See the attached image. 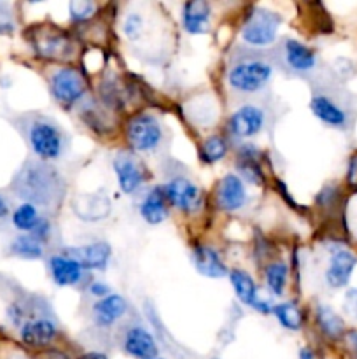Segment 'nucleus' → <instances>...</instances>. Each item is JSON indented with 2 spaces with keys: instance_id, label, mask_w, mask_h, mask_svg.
I'll use <instances>...</instances> for the list:
<instances>
[{
  "instance_id": "20",
  "label": "nucleus",
  "mask_w": 357,
  "mask_h": 359,
  "mask_svg": "<svg viewBox=\"0 0 357 359\" xmlns=\"http://www.w3.org/2000/svg\"><path fill=\"white\" fill-rule=\"evenodd\" d=\"M49 269H51L52 280L58 286H76L83 279V269L65 255L52 256L49 259Z\"/></svg>"
},
{
  "instance_id": "5",
  "label": "nucleus",
  "mask_w": 357,
  "mask_h": 359,
  "mask_svg": "<svg viewBox=\"0 0 357 359\" xmlns=\"http://www.w3.org/2000/svg\"><path fill=\"white\" fill-rule=\"evenodd\" d=\"M126 133H128V140L135 151H154L163 139L160 121L150 114H139L132 118Z\"/></svg>"
},
{
  "instance_id": "36",
  "label": "nucleus",
  "mask_w": 357,
  "mask_h": 359,
  "mask_svg": "<svg viewBox=\"0 0 357 359\" xmlns=\"http://www.w3.org/2000/svg\"><path fill=\"white\" fill-rule=\"evenodd\" d=\"M79 359H107L105 354H100V353H88L84 354V356H80Z\"/></svg>"
},
{
  "instance_id": "30",
  "label": "nucleus",
  "mask_w": 357,
  "mask_h": 359,
  "mask_svg": "<svg viewBox=\"0 0 357 359\" xmlns=\"http://www.w3.org/2000/svg\"><path fill=\"white\" fill-rule=\"evenodd\" d=\"M254 154H258L254 147H245V149L240 153L238 167H240V170L244 172V175L248 179V181L258 184L259 179H261V170H259V165L255 163Z\"/></svg>"
},
{
  "instance_id": "16",
  "label": "nucleus",
  "mask_w": 357,
  "mask_h": 359,
  "mask_svg": "<svg viewBox=\"0 0 357 359\" xmlns=\"http://www.w3.org/2000/svg\"><path fill=\"white\" fill-rule=\"evenodd\" d=\"M126 311H128V304L125 298L119 294H108L93 305L94 323L102 328H108L115 321H119L126 314Z\"/></svg>"
},
{
  "instance_id": "37",
  "label": "nucleus",
  "mask_w": 357,
  "mask_h": 359,
  "mask_svg": "<svg viewBox=\"0 0 357 359\" xmlns=\"http://www.w3.org/2000/svg\"><path fill=\"white\" fill-rule=\"evenodd\" d=\"M300 359H317V358H315V354L312 353L310 349H301Z\"/></svg>"
},
{
  "instance_id": "9",
  "label": "nucleus",
  "mask_w": 357,
  "mask_h": 359,
  "mask_svg": "<svg viewBox=\"0 0 357 359\" xmlns=\"http://www.w3.org/2000/svg\"><path fill=\"white\" fill-rule=\"evenodd\" d=\"M65 256L83 270H105L111 259V245L107 242H93L80 248H69L65 249Z\"/></svg>"
},
{
  "instance_id": "31",
  "label": "nucleus",
  "mask_w": 357,
  "mask_h": 359,
  "mask_svg": "<svg viewBox=\"0 0 357 359\" xmlns=\"http://www.w3.org/2000/svg\"><path fill=\"white\" fill-rule=\"evenodd\" d=\"M94 4L86 2V0H80V2H72L70 4V14H72L74 21H84L93 14Z\"/></svg>"
},
{
  "instance_id": "27",
  "label": "nucleus",
  "mask_w": 357,
  "mask_h": 359,
  "mask_svg": "<svg viewBox=\"0 0 357 359\" xmlns=\"http://www.w3.org/2000/svg\"><path fill=\"white\" fill-rule=\"evenodd\" d=\"M38 221H41V217H38L37 207L31 205V203L28 202H24L23 205L18 207L13 214L14 226L21 231H34L35 228H37Z\"/></svg>"
},
{
  "instance_id": "17",
  "label": "nucleus",
  "mask_w": 357,
  "mask_h": 359,
  "mask_svg": "<svg viewBox=\"0 0 357 359\" xmlns=\"http://www.w3.org/2000/svg\"><path fill=\"white\" fill-rule=\"evenodd\" d=\"M192 263L202 276L210 277V279H220L227 276V269L220 259L219 252L206 245H198L192 249Z\"/></svg>"
},
{
  "instance_id": "13",
  "label": "nucleus",
  "mask_w": 357,
  "mask_h": 359,
  "mask_svg": "<svg viewBox=\"0 0 357 359\" xmlns=\"http://www.w3.org/2000/svg\"><path fill=\"white\" fill-rule=\"evenodd\" d=\"M217 202L227 212L241 209L247 202L244 181L234 174L224 175L223 181L219 182V188H217Z\"/></svg>"
},
{
  "instance_id": "35",
  "label": "nucleus",
  "mask_w": 357,
  "mask_h": 359,
  "mask_svg": "<svg viewBox=\"0 0 357 359\" xmlns=\"http://www.w3.org/2000/svg\"><path fill=\"white\" fill-rule=\"evenodd\" d=\"M38 359H69V356L63 353H59V351H46V353L42 354Z\"/></svg>"
},
{
  "instance_id": "40",
  "label": "nucleus",
  "mask_w": 357,
  "mask_h": 359,
  "mask_svg": "<svg viewBox=\"0 0 357 359\" xmlns=\"http://www.w3.org/2000/svg\"><path fill=\"white\" fill-rule=\"evenodd\" d=\"M153 359H160V358H153Z\"/></svg>"
},
{
  "instance_id": "2",
  "label": "nucleus",
  "mask_w": 357,
  "mask_h": 359,
  "mask_svg": "<svg viewBox=\"0 0 357 359\" xmlns=\"http://www.w3.org/2000/svg\"><path fill=\"white\" fill-rule=\"evenodd\" d=\"M273 76V65L259 55L237 60L227 72V83L237 93L251 95L261 91Z\"/></svg>"
},
{
  "instance_id": "21",
  "label": "nucleus",
  "mask_w": 357,
  "mask_h": 359,
  "mask_svg": "<svg viewBox=\"0 0 357 359\" xmlns=\"http://www.w3.org/2000/svg\"><path fill=\"white\" fill-rule=\"evenodd\" d=\"M167 196L163 188H154L140 203V216L149 224H161L167 219Z\"/></svg>"
},
{
  "instance_id": "15",
  "label": "nucleus",
  "mask_w": 357,
  "mask_h": 359,
  "mask_svg": "<svg viewBox=\"0 0 357 359\" xmlns=\"http://www.w3.org/2000/svg\"><path fill=\"white\" fill-rule=\"evenodd\" d=\"M125 351L133 358L153 359L158 356V344L147 330L133 326L125 335Z\"/></svg>"
},
{
  "instance_id": "38",
  "label": "nucleus",
  "mask_w": 357,
  "mask_h": 359,
  "mask_svg": "<svg viewBox=\"0 0 357 359\" xmlns=\"http://www.w3.org/2000/svg\"><path fill=\"white\" fill-rule=\"evenodd\" d=\"M9 214V207H7V203L4 202V198H0V217L7 216Z\"/></svg>"
},
{
  "instance_id": "18",
  "label": "nucleus",
  "mask_w": 357,
  "mask_h": 359,
  "mask_svg": "<svg viewBox=\"0 0 357 359\" xmlns=\"http://www.w3.org/2000/svg\"><path fill=\"white\" fill-rule=\"evenodd\" d=\"M56 337L55 323L49 319H30L21 326V340L27 346L44 347L51 344Z\"/></svg>"
},
{
  "instance_id": "24",
  "label": "nucleus",
  "mask_w": 357,
  "mask_h": 359,
  "mask_svg": "<svg viewBox=\"0 0 357 359\" xmlns=\"http://www.w3.org/2000/svg\"><path fill=\"white\" fill-rule=\"evenodd\" d=\"M272 312L275 314V318L279 319V323L284 328L296 332V330H300L301 326H303V312H301V309L298 307L296 304H293V302L275 305Z\"/></svg>"
},
{
  "instance_id": "12",
  "label": "nucleus",
  "mask_w": 357,
  "mask_h": 359,
  "mask_svg": "<svg viewBox=\"0 0 357 359\" xmlns=\"http://www.w3.org/2000/svg\"><path fill=\"white\" fill-rule=\"evenodd\" d=\"M310 109L315 118L321 119L326 125L332 128H346L349 125V116L346 111L331 97V95L317 93L312 97Z\"/></svg>"
},
{
  "instance_id": "29",
  "label": "nucleus",
  "mask_w": 357,
  "mask_h": 359,
  "mask_svg": "<svg viewBox=\"0 0 357 359\" xmlns=\"http://www.w3.org/2000/svg\"><path fill=\"white\" fill-rule=\"evenodd\" d=\"M287 284V266L284 263H272L266 269V286L275 297H282Z\"/></svg>"
},
{
  "instance_id": "10",
  "label": "nucleus",
  "mask_w": 357,
  "mask_h": 359,
  "mask_svg": "<svg viewBox=\"0 0 357 359\" xmlns=\"http://www.w3.org/2000/svg\"><path fill=\"white\" fill-rule=\"evenodd\" d=\"M164 196L168 202L184 212H192L198 209L202 196H200V189L196 188L195 182L188 181V179H174V181L167 182L163 188Z\"/></svg>"
},
{
  "instance_id": "26",
  "label": "nucleus",
  "mask_w": 357,
  "mask_h": 359,
  "mask_svg": "<svg viewBox=\"0 0 357 359\" xmlns=\"http://www.w3.org/2000/svg\"><path fill=\"white\" fill-rule=\"evenodd\" d=\"M317 321L322 332L328 337H331V339H338L345 332V325H343L342 318L329 307H326V305H321L317 309Z\"/></svg>"
},
{
  "instance_id": "39",
  "label": "nucleus",
  "mask_w": 357,
  "mask_h": 359,
  "mask_svg": "<svg viewBox=\"0 0 357 359\" xmlns=\"http://www.w3.org/2000/svg\"><path fill=\"white\" fill-rule=\"evenodd\" d=\"M350 340H352V346H354V349H356V353H357V333L350 335Z\"/></svg>"
},
{
  "instance_id": "32",
  "label": "nucleus",
  "mask_w": 357,
  "mask_h": 359,
  "mask_svg": "<svg viewBox=\"0 0 357 359\" xmlns=\"http://www.w3.org/2000/svg\"><path fill=\"white\" fill-rule=\"evenodd\" d=\"M125 34L130 39H139L142 34V18L139 14L132 13L125 21Z\"/></svg>"
},
{
  "instance_id": "23",
  "label": "nucleus",
  "mask_w": 357,
  "mask_h": 359,
  "mask_svg": "<svg viewBox=\"0 0 357 359\" xmlns=\"http://www.w3.org/2000/svg\"><path fill=\"white\" fill-rule=\"evenodd\" d=\"M35 44H37V51L44 58H58V56L62 58V55L69 51V39L58 32H48L38 37Z\"/></svg>"
},
{
  "instance_id": "28",
  "label": "nucleus",
  "mask_w": 357,
  "mask_h": 359,
  "mask_svg": "<svg viewBox=\"0 0 357 359\" xmlns=\"http://www.w3.org/2000/svg\"><path fill=\"white\" fill-rule=\"evenodd\" d=\"M226 153H227V144L226 140L219 135H212L209 137V139H205V142H203L202 146V151H200L202 160L205 161V163H217V161H220L224 156H226Z\"/></svg>"
},
{
  "instance_id": "4",
  "label": "nucleus",
  "mask_w": 357,
  "mask_h": 359,
  "mask_svg": "<svg viewBox=\"0 0 357 359\" xmlns=\"http://www.w3.org/2000/svg\"><path fill=\"white\" fill-rule=\"evenodd\" d=\"M280 21L282 20L276 13L258 7L248 14L241 28V39L254 48H266L275 42Z\"/></svg>"
},
{
  "instance_id": "6",
  "label": "nucleus",
  "mask_w": 357,
  "mask_h": 359,
  "mask_svg": "<svg viewBox=\"0 0 357 359\" xmlns=\"http://www.w3.org/2000/svg\"><path fill=\"white\" fill-rule=\"evenodd\" d=\"M84 90H86V81L80 76L79 70L72 67H63L52 74L51 91L56 100L65 107L76 104L84 95Z\"/></svg>"
},
{
  "instance_id": "14",
  "label": "nucleus",
  "mask_w": 357,
  "mask_h": 359,
  "mask_svg": "<svg viewBox=\"0 0 357 359\" xmlns=\"http://www.w3.org/2000/svg\"><path fill=\"white\" fill-rule=\"evenodd\" d=\"M357 265V258L350 251L340 249L335 251L329 262L328 272H326V280L331 287H343L349 283L350 276H352L354 269Z\"/></svg>"
},
{
  "instance_id": "3",
  "label": "nucleus",
  "mask_w": 357,
  "mask_h": 359,
  "mask_svg": "<svg viewBox=\"0 0 357 359\" xmlns=\"http://www.w3.org/2000/svg\"><path fill=\"white\" fill-rule=\"evenodd\" d=\"M28 144L41 160H58L65 153L66 137L58 125L44 116H37L28 123Z\"/></svg>"
},
{
  "instance_id": "25",
  "label": "nucleus",
  "mask_w": 357,
  "mask_h": 359,
  "mask_svg": "<svg viewBox=\"0 0 357 359\" xmlns=\"http://www.w3.org/2000/svg\"><path fill=\"white\" fill-rule=\"evenodd\" d=\"M10 251L16 256L24 259H38L42 258V244L38 238H35L34 235H20V237L14 238V242L10 244Z\"/></svg>"
},
{
  "instance_id": "22",
  "label": "nucleus",
  "mask_w": 357,
  "mask_h": 359,
  "mask_svg": "<svg viewBox=\"0 0 357 359\" xmlns=\"http://www.w3.org/2000/svg\"><path fill=\"white\" fill-rule=\"evenodd\" d=\"M230 279L238 300H240L241 304L254 309L259 300H258V290H255V284L254 280H252V277L248 276L247 272H244V270L234 269L230 272Z\"/></svg>"
},
{
  "instance_id": "7",
  "label": "nucleus",
  "mask_w": 357,
  "mask_h": 359,
  "mask_svg": "<svg viewBox=\"0 0 357 359\" xmlns=\"http://www.w3.org/2000/svg\"><path fill=\"white\" fill-rule=\"evenodd\" d=\"M266 125V112L258 105H244L241 109L231 114L227 126L230 132L238 139H248L254 137L265 128Z\"/></svg>"
},
{
  "instance_id": "33",
  "label": "nucleus",
  "mask_w": 357,
  "mask_h": 359,
  "mask_svg": "<svg viewBox=\"0 0 357 359\" xmlns=\"http://www.w3.org/2000/svg\"><path fill=\"white\" fill-rule=\"evenodd\" d=\"M345 312L350 316V318L357 319V290H349L345 294Z\"/></svg>"
},
{
  "instance_id": "34",
  "label": "nucleus",
  "mask_w": 357,
  "mask_h": 359,
  "mask_svg": "<svg viewBox=\"0 0 357 359\" xmlns=\"http://www.w3.org/2000/svg\"><path fill=\"white\" fill-rule=\"evenodd\" d=\"M90 293L93 294V297H98L102 300V298H105L111 294V287L104 283H93L90 286Z\"/></svg>"
},
{
  "instance_id": "1",
  "label": "nucleus",
  "mask_w": 357,
  "mask_h": 359,
  "mask_svg": "<svg viewBox=\"0 0 357 359\" xmlns=\"http://www.w3.org/2000/svg\"><path fill=\"white\" fill-rule=\"evenodd\" d=\"M14 191L31 205H49L62 196L63 181L49 165L42 161H28L14 179Z\"/></svg>"
},
{
  "instance_id": "19",
  "label": "nucleus",
  "mask_w": 357,
  "mask_h": 359,
  "mask_svg": "<svg viewBox=\"0 0 357 359\" xmlns=\"http://www.w3.org/2000/svg\"><path fill=\"white\" fill-rule=\"evenodd\" d=\"M210 6L203 0H192L184 4L182 9V25L189 34H205L209 30Z\"/></svg>"
},
{
  "instance_id": "8",
  "label": "nucleus",
  "mask_w": 357,
  "mask_h": 359,
  "mask_svg": "<svg viewBox=\"0 0 357 359\" xmlns=\"http://www.w3.org/2000/svg\"><path fill=\"white\" fill-rule=\"evenodd\" d=\"M280 60L284 69L293 74H308L317 65V55L296 39H287L284 42L280 49Z\"/></svg>"
},
{
  "instance_id": "11",
  "label": "nucleus",
  "mask_w": 357,
  "mask_h": 359,
  "mask_svg": "<svg viewBox=\"0 0 357 359\" xmlns=\"http://www.w3.org/2000/svg\"><path fill=\"white\" fill-rule=\"evenodd\" d=\"M115 175H118L119 188L122 193H133L144 182V168L140 161L130 153H119L112 161Z\"/></svg>"
}]
</instances>
